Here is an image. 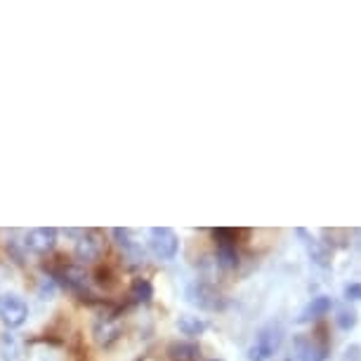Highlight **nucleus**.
<instances>
[{
	"instance_id": "1",
	"label": "nucleus",
	"mask_w": 361,
	"mask_h": 361,
	"mask_svg": "<svg viewBox=\"0 0 361 361\" xmlns=\"http://www.w3.org/2000/svg\"><path fill=\"white\" fill-rule=\"evenodd\" d=\"M187 300L189 305H194V307L203 312H222L227 307V300L222 298V293L208 281H201V279H196V281L187 286Z\"/></svg>"
},
{
	"instance_id": "2",
	"label": "nucleus",
	"mask_w": 361,
	"mask_h": 361,
	"mask_svg": "<svg viewBox=\"0 0 361 361\" xmlns=\"http://www.w3.org/2000/svg\"><path fill=\"white\" fill-rule=\"evenodd\" d=\"M283 340V331L279 324H267L264 329H260L257 333L255 343L248 347V359L250 361H267L279 352Z\"/></svg>"
},
{
	"instance_id": "3",
	"label": "nucleus",
	"mask_w": 361,
	"mask_h": 361,
	"mask_svg": "<svg viewBox=\"0 0 361 361\" xmlns=\"http://www.w3.org/2000/svg\"><path fill=\"white\" fill-rule=\"evenodd\" d=\"M29 319V305L24 302L22 295L17 293H5L0 295V322H3L8 329H22Z\"/></svg>"
},
{
	"instance_id": "4",
	"label": "nucleus",
	"mask_w": 361,
	"mask_h": 361,
	"mask_svg": "<svg viewBox=\"0 0 361 361\" xmlns=\"http://www.w3.org/2000/svg\"><path fill=\"white\" fill-rule=\"evenodd\" d=\"M149 248L159 260H173L180 250L177 234L170 227H152L149 229Z\"/></svg>"
},
{
	"instance_id": "5",
	"label": "nucleus",
	"mask_w": 361,
	"mask_h": 361,
	"mask_svg": "<svg viewBox=\"0 0 361 361\" xmlns=\"http://www.w3.org/2000/svg\"><path fill=\"white\" fill-rule=\"evenodd\" d=\"M217 238V264L222 269H236L238 267V250H236V231L220 227L213 231Z\"/></svg>"
},
{
	"instance_id": "6",
	"label": "nucleus",
	"mask_w": 361,
	"mask_h": 361,
	"mask_svg": "<svg viewBox=\"0 0 361 361\" xmlns=\"http://www.w3.org/2000/svg\"><path fill=\"white\" fill-rule=\"evenodd\" d=\"M293 350H295L298 361H326L329 357V345L319 343L314 336H307V333L293 338Z\"/></svg>"
},
{
	"instance_id": "7",
	"label": "nucleus",
	"mask_w": 361,
	"mask_h": 361,
	"mask_svg": "<svg viewBox=\"0 0 361 361\" xmlns=\"http://www.w3.org/2000/svg\"><path fill=\"white\" fill-rule=\"evenodd\" d=\"M24 248L31 250L36 255H45L57 246V229L52 227H36V229H29L24 234Z\"/></svg>"
},
{
	"instance_id": "8",
	"label": "nucleus",
	"mask_w": 361,
	"mask_h": 361,
	"mask_svg": "<svg viewBox=\"0 0 361 361\" xmlns=\"http://www.w3.org/2000/svg\"><path fill=\"white\" fill-rule=\"evenodd\" d=\"M102 250H104V243L97 231H78L76 246H73V255H76L78 262H94L99 260Z\"/></svg>"
},
{
	"instance_id": "9",
	"label": "nucleus",
	"mask_w": 361,
	"mask_h": 361,
	"mask_svg": "<svg viewBox=\"0 0 361 361\" xmlns=\"http://www.w3.org/2000/svg\"><path fill=\"white\" fill-rule=\"evenodd\" d=\"M52 281L62 283L64 288H69L73 293L87 290V274L83 267H78V264H66V267H59L57 271H52Z\"/></svg>"
},
{
	"instance_id": "10",
	"label": "nucleus",
	"mask_w": 361,
	"mask_h": 361,
	"mask_svg": "<svg viewBox=\"0 0 361 361\" xmlns=\"http://www.w3.org/2000/svg\"><path fill=\"white\" fill-rule=\"evenodd\" d=\"M111 234H114V238H116V243H118V246L123 248V253H126L128 260H130L133 267H140V264H145L147 253H145V248H142L140 243L135 241V236H133V231H130V229L116 227V229H111Z\"/></svg>"
},
{
	"instance_id": "11",
	"label": "nucleus",
	"mask_w": 361,
	"mask_h": 361,
	"mask_svg": "<svg viewBox=\"0 0 361 361\" xmlns=\"http://www.w3.org/2000/svg\"><path fill=\"white\" fill-rule=\"evenodd\" d=\"M298 236L302 238V243H305V248H307V255H310V260L317 264V267H322V269H329L331 267V250L324 246L319 238H314L310 234L307 229H302L300 227L298 229Z\"/></svg>"
},
{
	"instance_id": "12",
	"label": "nucleus",
	"mask_w": 361,
	"mask_h": 361,
	"mask_svg": "<svg viewBox=\"0 0 361 361\" xmlns=\"http://www.w3.org/2000/svg\"><path fill=\"white\" fill-rule=\"evenodd\" d=\"M121 333H123L121 331V322L114 314H104L92 329V336L102 347H111L121 338Z\"/></svg>"
},
{
	"instance_id": "13",
	"label": "nucleus",
	"mask_w": 361,
	"mask_h": 361,
	"mask_svg": "<svg viewBox=\"0 0 361 361\" xmlns=\"http://www.w3.org/2000/svg\"><path fill=\"white\" fill-rule=\"evenodd\" d=\"M331 310H333V298L317 295V298H312L307 305H305L302 312H300L298 324H310V322H314V319H319V317L329 314Z\"/></svg>"
},
{
	"instance_id": "14",
	"label": "nucleus",
	"mask_w": 361,
	"mask_h": 361,
	"mask_svg": "<svg viewBox=\"0 0 361 361\" xmlns=\"http://www.w3.org/2000/svg\"><path fill=\"white\" fill-rule=\"evenodd\" d=\"M168 357L173 361H199L201 359V345L192 340H177L168 345Z\"/></svg>"
},
{
	"instance_id": "15",
	"label": "nucleus",
	"mask_w": 361,
	"mask_h": 361,
	"mask_svg": "<svg viewBox=\"0 0 361 361\" xmlns=\"http://www.w3.org/2000/svg\"><path fill=\"white\" fill-rule=\"evenodd\" d=\"M177 331L194 343L196 338H201L203 333L208 331V322L201 317H196V314H180L177 317Z\"/></svg>"
},
{
	"instance_id": "16",
	"label": "nucleus",
	"mask_w": 361,
	"mask_h": 361,
	"mask_svg": "<svg viewBox=\"0 0 361 361\" xmlns=\"http://www.w3.org/2000/svg\"><path fill=\"white\" fill-rule=\"evenodd\" d=\"M154 298V286L149 279L145 276H137L135 281L130 283V300L135 305H149Z\"/></svg>"
},
{
	"instance_id": "17",
	"label": "nucleus",
	"mask_w": 361,
	"mask_h": 361,
	"mask_svg": "<svg viewBox=\"0 0 361 361\" xmlns=\"http://www.w3.org/2000/svg\"><path fill=\"white\" fill-rule=\"evenodd\" d=\"M22 359V345L12 333L0 336V361H19Z\"/></svg>"
},
{
	"instance_id": "18",
	"label": "nucleus",
	"mask_w": 361,
	"mask_h": 361,
	"mask_svg": "<svg viewBox=\"0 0 361 361\" xmlns=\"http://www.w3.org/2000/svg\"><path fill=\"white\" fill-rule=\"evenodd\" d=\"M336 324H338V329H340V331H352V329H357L359 314H357V310L352 307V302L338 305V310H336Z\"/></svg>"
},
{
	"instance_id": "19",
	"label": "nucleus",
	"mask_w": 361,
	"mask_h": 361,
	"mask_svg": "<svg viewBox=\"0 0 361 361\" xmlns=\"http://www.w3.org/2000/svg\"><path fill=\"white\" fill-rule=\"evenodd\" d=\"M343 295L347 302H354V300H361V281H350L343 288Z\"/></svg>"
},
{
	"instance_id": "20",
	"label": "nucleus",
	"mask_w": 361,
	"mask_h": 361,
	"mask_svg": "<svg viewBox=\"0 0 361 361\" xmlns=\"http://www.w3.org/2000/svg\"><path fill=\"white\" fill-rule=\"evenodd\" d=\"M340 361H361V345L345 347V352H343V357H340Z\"/></svg>"
},
{
	"instance_id": "21",
	"label": "nucleus",
	"mask_w": 361,
	"mask_h": 361,
	"mask_svg": "<svg viewBox=\"0 0 361 361\" xmlns=\"http://www.w3.org/2000/svg\"><path fill=\"white\" fill-rule=\"evenodd\" d=\"M206 361H222V359H217V357H213V359H206Z\"/></svg>"
}]
</instances>
